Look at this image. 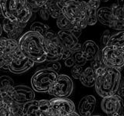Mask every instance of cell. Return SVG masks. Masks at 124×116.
I'll return each instance as SVG.
<instances>
[{"instance_id": "1", "label": "cell", "mask_w": 124, "mask_h": 116, "mask_svg": "<svg viewBox=\"0 0 124 116\" xmlns=\"http://www.w3.org/2000/svg\"><path fill=\"white\" fill-rule=\"evenodd\" d=\"M19 48L26 57L34 63H43L46 60V50L44 36L34 31H28L18 40Z\"/></svg>"}, {"instance_id": "2", "label": "cell", "mask_w": 124, "mask_h": 116, "mask_svg": "<svg viewBox=\"0 0 124 116\" xmlns=\"http://www.w3.org/2000/svg\"><path fill=\"white\" fill-rule=\"evenodd\" d=\"M119 69L106 67L96 75L95 88L102 98L116 94L121 80Z\"/></svg>"}, {"instance_id": "3", "label": "cell", "mask_w": 124, "mask_h": 116, "mask_svg": "<svg viewBox=\"0 0 124 116\" xmlns=\"http://www.w3.org/2000/svg\"><path fill=\"white\" fill-rule=\"evenodd\" d=\"M0 8L4 18L26 26L33 13L26 0H0Z\"/></svg>"}, {"instance_id": "4", "label": "cell", "mask_w": 124, "mask_h": 116, "mask_svg": "<svg viewBox=\"0 0 124 116\" xmlns=\"http://www.w3.org/2000/svg\"><path fill=\"white\" fill-rule=\"evenodd\" d=\"M57 72L44 68L37 71L31 78V85L37 92H48L57 78Z\"/></svg>"}, {"instance_id": "5", "label": "cell", "mask_w": 124, "mask_h": 116, "mask_svg": "<svg viewBox=\"0 0 124 116\" xmlns=\"http://www.w3.org/2000/svg\"><path fill=\"white\" fill-rule=\"evenodd\" d=\"M46 50V61H58L62 59L63 47L61 46L57 36L52 31H47L44 36Z\"/></svg>"}, {"instance_id": "6", "label": "cell", "mask_w": 124, "mask_h": 116, "mask_svg": "<svg viewBox=\"0 0 124 116\" xmlns=\"http://www.w3.org/2000/svg\"><path fill=\"white\" fill-rule=\"evenodd\" d=\"M19 49L17 40L6 37H0V69L9 70L12 56Z\"/></svg>"}, {"instance_id": "7", "label": "cell", "mask_w": 124, "mask_h": 116, "mask_svg": "<svg viewBox=\"0 0 124 116\" xmlns=\"http://www.w3.org/2000/svg\"><path fill=\"white\" fill-rule=\"evenodd\" d=\"M73 91V81L65 74L58 75L48 93L55 98H67Z\"/></svg>"}, {"instance_id": "8", "label": "cell", "mask_w": 124, "mask_h": 116, "mask_svg": "<svg viewBox=\"0 0 124 116\" xmlns=\"http://www.w3.org/2000/svg\"><path fill=\"white\" fill-rule=\"evenodd\" d=\"M34 65V62L30 58L26 57L19 48L14 53L12 56L9 63V71L13 73H23L30 68H32Z\"/></svg>"}, {"instance_id": "9", "label": "cell", "mask_w": 124, "mask_h": 116, "mask_svg": "<svg viewBox=\"0 0 124 116\" xmlns=\"http://www.w3.org/2000/svg\"><path fill=\"white\" fill-rule=\"evenodd\" d=\"M103 61L106 67L120 70L124 67V51L111 46H106L102 50Z\"/></svg>"}, {"instance_id": "10", "label": "cell", "mask_w": 124, "mask_h": 116, "mask_svg": "<svg viewBox=\"0 0 124 116\" xmlns=\"http://www.w3.org/2000/svg\"><path fill=\"white\" fill-rule=\"evenodd\" d=\"M102 110L108 116L123 115L124 111V100L118 94L105 97L101 102Z\"/></svg>"}, {"instance_id": "11", "label": "cell", "mask_w": 124, "mask_h": 116, "mask_svg": "<svg viewBox=\"0 0 124 116\" xmlns=\"http://www.w3.org/2000/svg\"><path fill=\"white\" fill-rule=\"evenodd\" d=\"M49 102L50 111L53 116H66L75 111V104L68 98H54Z\"/></svg>"}, {"instance_id": "12", "label": "cell", "mask_w": 124, "mask_h": 116, "mask_svg": "<svg viewBox=\"0 0 124 116\" xmlns=\"http://www.w3.org/2000/svg\"><path fill=\"white\" fill-rule=\"evenodd\" d=\"M62 14L72 22L80 19H85V8L75 0H68L62 8Z\"/></svg>"}, {"instance_id": "13", "label": "cell", "mask_w": 124, "mask_h": 116, "mask_svg": "<svg viewBox=\"0 0 124 116\" xmlns=\"http://www.w3.org/2000/svg\"><path fill=\"white\" fill-rule=\"evenodd\" d=\"M57 36L63 49L71 50L73 53L81 50V46L78 43V39L70 30H60Z\"/></svg>"}, {"instance_id": "14", "label": "cell", "mask_w": 124, "mask_h": 116, "mask_svg": "<svg viewBox=\"0 0 124 116\" xmlns=\"http://www.w3.org/2000/svg\"><path fill=\"white\" fill-rule=\"evenodd\" d=\"M12 98L13 101L20 104H26L34 100V90L24 84L15 85Z\"/></svg>"}, {"instance_id": "15", "label": "cell", "mask_w": 124, "mask_h": 116, "mask_svg": "<svg viewBox=\"0 0 124 116\" xmlns=\"http://www.w3.org/2000/svg\"><path fill=\"white\" fill-rule=\"evenodd\" d=\"M2 29L4 30L9 39L17 40V39L20 36L23 29L26 27V25H23L20 23L13 22L9 19L4 18L2 21Z\"/></svg>"}, {"instance_id": "16", "label": "cell", "mask_w": 124, "mask_h": 116, "mask_svg": "<svg viewBox=\"0 0 124 116\" xmlns=\"http://www.w3.org/2000/svg\"><path fill=\"white\" fill-rule=\"evenodd\" d=\"M14 87V81L10 77L6 75L0 77V91H1L4 103L9 104L13 101L12 95H13Z\"/></svg>"}, {"instance_id": "17", "label": "cell", "mask_w": 124, "mask_h": 116, "mask_svg": "<svg viewBox=\"0 0 124 116\" xmlns=\"http://www.w3.org/2000/svg\"><path fill=\"white\" fill-rule=\"evenodd\" d=\"M96 106V99L93 95H86L81 99L78 111L81 116H91Z\"/></svg>"}, {"instance_id": "18", "label": "cell", "mask_w": 124, "mask_h": 116, "mask_svg": "<svg viewBox=\"0 0 124 116\" xmlns=\"http://www.w3.org/2000/svg\"><path fill=\"white\" fill-rule=\"evenodd\" d=\"M82 56L86 60H93L99 53V48L94 41L87 40L81 46V49Z\"/></svg>"}, {"instance_id": "19", "label": "cell", "mask_w": 124, "mask_h": 116, "mask_svg": "<svg viewBox=\"0 0 124 116\" xmlns=\"http://www.w3.org/2000/svg\"><path fill=\"white\" fill-rule=\"evenodd\" d=\"M97 18L102 25L111 27L114 22L112 10L108 7H102L97 10Z\"/></svg>"}, {"instance_id": "20", "label": "cell", "mask_w": 124, "mask_h": 116, "mask_svg": "<svg viewBox=\"0 0 124 116\" xmlns=\"http://www.w3.org/2000/svg\"><path fill=\"white\" fill-rule=\"evenodd\" d=\"M95 79H96L95 73L94 72L93 69L91 67H88L87 68H85L82 71L79 80L84 86L91 87L95 86Z\"/></svg>"}, {"instance_id": "21", "label": "cell", "mask_w": 124, "mask_h": 116, "mask_svg": "<svg viewBox=\"0 0 124 116\" xmlns=\"http://www.w3.org/2000/svg\"><path fill=\"white\" fill-rule=\"evenodd\" d=\"M107 46L124 51V30L112 35Z\"/></svg>"}, {"instance_id": "22", "label": "cell", "mask_w": 124, "mask_h": 116, "mask_svg": "<svg viewBox=\"0 0 124 116\" xmlns=\"http://www.w3.org/2000/svg\"><path fill=\"white\" fill-rule=\"evenodd\" d=\"M39 112V101L33 100L23 104V116H38Z\"/></svg>"}, {"instance_id": "23", "label": "cell", "mask_w": 124, "mask_h": 116, "mask_svg": "<svg viewBox=\"0 0 124 116\" xmlns=\"http://www.w3.org/2000/svg\"><path fill=\"white\" fill-rule=\"evenodd\" d=\"M47 8L50 15L54 19H57L62 15V9L57 6V0H47L45 4Z\"/></svg>"}, {"instance_id": "24", "label": "cell", "mask_w": 124, "mask_h": 116, "mask_svg": "<svg viewBox=\"0 0 124 116\" xmlns=\"http://www.w3.org/2000/svg\"><path fill=\"white\" fill-rule=\"evenodd\" d=\"M106 67V66L103 61L102 51H99L98 55L95 57V59L91 61V67L93 69V71H94V72L95 73V75H97Z\"/></svg>"}, {"instance_id": "25", "label": "cell", "mask_w": 124, "mask_h": 116, "mask_svg": "<svg viewBox=\"0 0 124 116\" xmlns=\"http://www.w3.org/2000/svg\"><path fill=\"white\" fill-rule=\"evenodd\" d=\"M57 26L61 30H71L74 27L72 22L63 14L57 19Z\"/></svg>"}, {"instance_id": "26", "label": "cell", "mask_w": 124, "mask_h": 116, "mask_svg": "<svg viewBox=\"0 0 124 116\" xmlns=\"http://www.w3.org/2000/svg\"><path fill=\"white\" fill-rule=\"evenodd\" d=\"M85 9V20L88 26H93L98 21L97 10L95 9Z\"/></svg>"}, {"instance_id": "27", "label": "cell", "mask_w": 124, "mask_h": 116, "mask_svg": "<svg viewBox=\"0 0 124 116\" xmlns=\"http://www.w3.org/2000/svg\"><path fill=\"white\" fill-rule=\"evenodd\" d=\"M38 116H53L50 111L49 100L39 101V112Z\"/></svg>"}, {"instance_id": "28", "label": "cell", "mask_w": 124, "mask_h": 116, "mask_svg": "<svg viewBox=\"0 0 124 116\" xmlns=\"http://www.w3.org/2000/svg\"><path fill=\"white\" fill-rule=\"evenodd\" d=\"M112 14H113L114 20L116 21H124V5L114 4L112 6Z\"/></svg>"}, {"instance_id": "29", "label": "cell", "mask_w": 124, "mask_h": 116, "mask_svg": "<svg viewBox=\"0 0 124 116\" xmlns=\"http://www.w3.org/2000/svg\"><path fill=\"white\" fill-rule=\"evenodd\" d=\"M50 27L45 24V23H43L40 22H33L32 25L30 26V29L31 31H34V32H37L39 33H40L42 36H44L46 33L47 31H49Z\"/></svg>"}, {"instance_id": "30", "label": "cell", "mask_w": 124, "mask_h": 116, "mask_svg": "<svg viewBox=\"0 0 124 116\" xmlns=\"http://www.w3.org/2000/svg\"><path fill=\"white\" fill-rule=\"evenodd\" d=\"M47 0H26L29 9L32 12H38L40 9L44 6Z\"/></svg>"}, {"instance_id": "31", "label": "cell", "mask_w": 124, "mask_h": 116, "mask_svg": "<svg viewBox=\"0 0 124 116\" xmlns=\"http://www.w3.org/2000/svg\"><path fill=\"white\" fill-rule=\"evenodd\" d=\"M75 1L82 6L85 9H99L100 5V0H75Z\"/></svg>"}, {"instance_id": "32", "label": "cell", "mask_w": 124, "mask_h": 116, "mask_svg": "<svg viewBox=\"0 0 124 116\" xmlns=\"http://www.w3.org/2000/svg\"><path fill=\"white\" fill-rule=\"evenodd\" d=\"M72 59L74 60V62H75V65H78V66H81L82 67L83 65L85 64L86 63V60L82 56V53H81V51L79 50V51H77L75 53H74L72 54Z\"/></svg>"}, {"instance_id": "33", "label": "cell", "mask_w": 124, "mask_h": 116, "mask_svg": "<svg viewBox=\"0 0 124 116\" xmlns=\"http://www.w3.org/2000/svg\"><path fill=\"white\" fill-rule=\"evenodd\" d=\"M0 116H14L9 105L4 102L0 104Z\"/></svg>"}, {"instance_id": "34", "label": "cell", "mask_w": 124, "mask_h": 116, "mask_svg": "<svg viewBox=\"0 0 124 116\" xmlns=\"http://www.w3.org/2000/svg\"><path fill=\"white\" fill-rule=\"evenodd\" d=\"M110 37H111V34H110L109 30L104 31L103 33L102 34V36L100 38V44L102 46V49L104 47H106V46H107L108 42L109 40Z\"/></svg>"}, {"instance_id": "35", "label": "cell", "mask_w": 124, "mask_h": 116, "mask_svg": "<svg viewBox=\"0 0 124 116\" xmlns=\"http://www.w3.org/2000/svg\"><path fill=\"white\" fill-rule=\"evenodd\" d=\"M84 70L82 69V67L81 66H78V65H75L72 67L71 69V74L72 77L75 79H80V77L81 75V73Z\"/></svg>"}, {"instance_id": "36", "label": "cell", "mask_w": 124, "mask_h": 116, "mask_svg": "<svg viewBox=\"0 0 124 116\" xmlns=\"http://www.w3.org/2000/svg\"><path fill=\"white\" fill-rule=\"evenodd\" d=\"M61 66L58 61H51V62H49V64H46V68L53 70L54 71L58 72L61 70Z\"/></svg>"}, {"instance_id": "37", "label": "cell", "mask_w": 124, "mask_h": 116, "mask_svg": "<svg viewBox=\"0 0 124 116\" xmlns=\"http://www.w3.org/2000/svg\"><path fill=\"white\" fill-rule=\"evenodd\" d=\"M40 17L42 18V19L44 20H48V19L50 18V13H49V11L47 9V8L45 6V5L44 6H42L40 9Z\"/></svg>"}, {"instance_id": "38", "label": "cell", "mask_w": 124, "mask_h": 116, "mask_svg": "<svg viewBox=\"0 0 124 116\" xmlns=\"http://www.w3.org/2000/svg\"><path fill=\"white\" fill-rule=\"evenodd\" d=\"M116 94H118L119 96L121 97V98L124 97V78L123 77H121V80H120Z\"/></svg>"}, {"instance_id": "39", "label": "cell", "mask_w": 124, "mask_h": 116, "mask_svg": "<svg viewBox=\"0 0 124 116\" xmlns=\"http://www.w3.org/2000/svg\"><path fill=\"white\" fill-rule=\"evenodd\" d=\"M72 51L71 50H66V49H64L63 50V52H62V59L63 60H66L68 59V58L71 57L72 56Z\"/></svg>"}, {"instance_id": "40", "label": "cell", "mask_w": 124, "mask_h": 116, "mask_svg": "<svg viewBox=\"0 0 124 116\" xmlns=\"http://www.w3.org/2000/svg\"><path fill=\"white\" fill-rule=\"evenodd\" d=\"M70 31H71V32L78 38V37H79V36L81 34V31H82V29L78 28V27H76V26H74Z\"/></svg>"}, {"instance_id": "41", "label": "cell", "mask_w": 124, "mask_h": 116, "mask_svg": "<svg viewBox=\"0 0 124 116\" xmlns=\"http://www.w3.org/2000/svg\"><path fill=\"white\" fill-rule=\"evenodd\" d=\"M65 65L67 66V67H73V66H75V62H74V60L72 59V57H69L68 59L65 60V62H64Z\"/></svg>"}, {"instance_id": "42", "label": "cell", "mask_w": 124, "mask_h": 116, "mask_svg": "<svg viewBox=\"0 0 124 116\" xmlns=\"http://www.w3.org/2000/svg\"><path fill=\"white\" fill-rule=\"evenodd\" d=\"M68 0H57V6H59L61 9H62V8L64 7L65 2H67Z\"/></svg>"}, {"instance_id": "43", "label": "cell", "mask_w": 124, "mask_h": 116, "mask_svg": "<svg viewBox=\"0 0 124 116\" xmlns=\"http://www.w3.org/2000/svg\"><path fill=\"white\" fill-rule=\"evenodd\" d=\"M66 116H81V115H78V113H76V112L75 111V112H72V113L69 114V115H66Z\"/></svg>"}, {"instance_id": "44", "label": "cell", "mask_w": 124, "mask_h": 116, "mask_svg": "<svg viewBox=\"0 0 124 116\" xmlns=\"http://www.w3.org/2000/svg\"><path fill=\"white\" fill-rule=\"evenodd\" d=\"M2 103H3V100H2V96L1 94V91H0V104H1Z\"/></svg>"}, {"instance_id": "45", "label": "cell", "mask_w": 124, "mask_h": 116, "mask_svg": "<svg viewBox=\"0 0 124 116\" xmlns=\"http://www.w3.org/2000/svg\"><path fill=\"white\" fill-rule=\"evenodd\" d=\"M2 25L0 24V37L2 36Z\"/></svg>"}, {"instance_id": "46", "label": "cell", "mask_w": 124, "mask_h": 116, "mask_svg": "<svg viewBox=\"0 0 124 116\" xmlns=\"http://www.w3.org/2000/svg\"><path fill=\"white\" fill-rule=\"evenodd\" d=\"M2 16H3V15H2V9H1V8H0V18Z\"/></svg>"}, {"instance_id": "47", "label": "cell", "mask_w": 124, "mask_h": 116, "mask_svg": "<svg viewBox=\"0 0 124 116\" xmlns=\"http://www.w3.org/2000/svg\"><path fill=\"white\" fill-rule=\"evenodd\" d=\"M112 116H121V115H112Z\"/></svg>"}, {"instance_id": "48", "label": "cell", "mask_w": 124, "mask_h": 116, "mask_svg": "<svg viewBox=\"0 0 124 116\" xmlns=\"http://www.w3.org/2000/svg\"><path fill=\"white\" fill-rule=\"evenodd\" d=\"M102 1H104V2H107V1H108V0H102Z\"/></svg>"}, {"instance_id": "49", "label": "cell", "mask_w": 124, "mask_h": 116, "mask_svg": "<svg viewBox=\"0 0 124 116\" xmlns=\"http://www.w3.org/2000/svg\"><path fill=\"white\" fill-rule=\"evenodd\" d=\"M91 116H102V115H91Z\"/></svg>"}, {"instance_id": "50", "label": "cell", "mask_w": 124, "mask_h": 116, "mask_svg": "<svg viewBox=\"0 0 124 116\" xmlns=\"http://www.w3.org/2000/svg\"><path fill=\"white\" fill-rule=\"evenodd\" d=\"M122 116H124V111H123V115Z\"/></svg>"}, {"instance_id": "51", "label": "cell", "mask_w": 124, "mask_h": 116, "mask_svg": "<svg viewBox=\"0 0 124 116\" xmlns=\"http://www.w3.org/2000/svg\"><path fill=\"white\" fill-rule=\"evenodd\" d=\"M123 1H124V0H123ZM123 5H124V3H123Z\"/></svg>"}]
</instances>
